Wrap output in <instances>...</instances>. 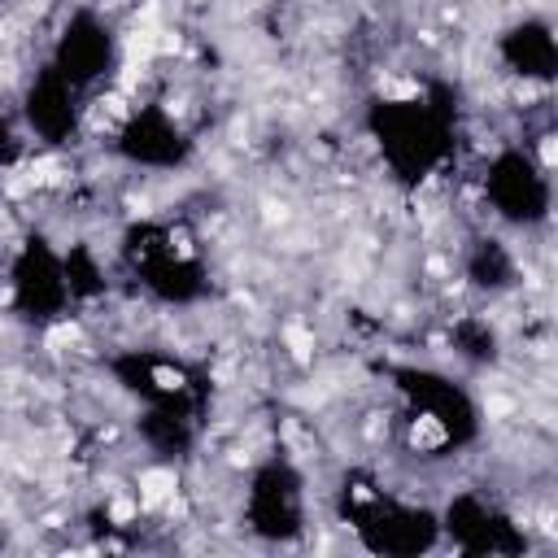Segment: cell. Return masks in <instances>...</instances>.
Returning a JSON list of instances; mask_svg holds the SVG:
<instances>
[{"instance_id": "6da1fadb", "label": "cell", "mask_w": 558, "mask_h": 558, "mask_svg": "<svg viewBox=\"0 0 558 558\" xmlns=\"http://www.w3.org/2000/svg\"><path fill=\"white\" fill-rule=\"evenodd\" d=\"M340 514L349 519L357 541L375 554H423L440 545V514L379 484H357V480L344 484Z\"/></svg>"}, {"instance_id": "8992f818", "label": "cell", "mask_w": 558, "mask_h": 558, "mask_svg": "<svg viewBox=\"0 0 558 558\" xmlns=\"http://www.w3.org/2000/svg\"><path fill=\"white\" fill-rule=\"evenodd\" d=\"M501 57L523 83H545L554 70V39L545 22H519L501 35Z\"/></svg>"}, {"instance_id": "277c9868", "label": "cell", "mask_w": 558, "mask_h": 558, "mask_svg": "<svg viewBox=\"0 0 558 558\" xmlns=\"http://www.w3.org/2000/svg\"><path fill=\"white\" fill-rule=\"evenodd\" d=\"M440 536H449V545L462 554H519L527 545L523 527L480 493L449 497L440 510Z\"/></svg>"}, {"instance_id": "3957f363", "label": "cell", "mask_w": 558, "mask_h": 558, "mask_svg": "<svg viewBox=\"0 0 558 558\" xmlns=\"http://www.w3.org/2000/svg\"><path fill=\"white\" fill-rule=\"evenodd\" d=\"M484 201L497 222L536 227L549 218V174L545 161H532L527 148H501L484 170Z\"/></svg>"}, {"instance_id": "7a4b0ae2", "label": "cell", "mask_w": 558, "mask_h": 558, "mask_svg": "<svg viewBox=\"0 0 558 558\" xmlns=\"http://www.w3.org/2000/svg\"><path fill=\"white\" fill-rule=\"evenodd\" d=\"M305 475L288 458H270L248 475L244 523L262 541H292L305 532Z\"/></svg>"}, {"instance_id": "5b68a950", "label": "cell", "mask_w": 558, "mask_h": 558, "mask_svg": "<svg viewBox=\"0 0 558 558\" xmlns=\"http://www.w3.org/2000/svg\"><path fill=\"white\" fill-rule=\"evenodd\" d=\"M118 65V35L96 17V13H74L70 26L57 35V48H52V70L87 92L96 83H105Z\"/></svg>"}]
</instances>
